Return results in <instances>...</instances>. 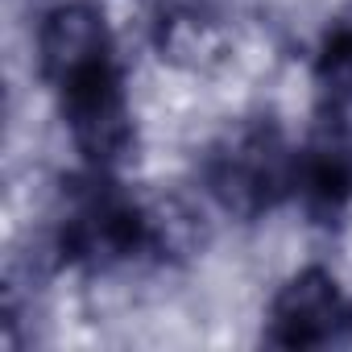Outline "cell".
Listing matches in <instances>:
<instances>
[{
	"instance_id": "cell-1",
	"label": "cell",
	"mask_w": 352,
	"mask_h": 352,
	"mask_svg": "<svg viewBox=\"0 0 352 352\" xmlns=\"http://www.w3.org/2000/svg\"><path fill=\"white\" fill-rule=\"evenodd\" d=\"M38 71L91 170H116L133 149V108L112 30L96 5L71 0L38 25Z\"/></svg>"
},
{
	"instance_id": "cell-2",
	"label": "cell",
	"mask_w": 352,
	"mask_h": 352,
	"mask_svg": "<svg viewBox=\"0 0 352 352\" xmlns=\"http://www.w3.org/2000/svg\"><path fill=\"white\" fill-rule=\"evenodd\" d=\"M54 249L63 265L87 274H112L162 257L157 220L112 179V170H91L63 195V216L54 228Z\"/></svg>"
},
{
	"instance_id": "cell-3",
	"label": "cell",
	"mask_w": 352,
	"mask_h": 352,
	"mask_svg": "<svg viewBox=\"0 0 352 352\" xmlns=\"http://www.w3.org/2000/svg\"><path fill=\"white\" fill-rule=\"evenodd\" d=\"M294 162L298 145L274 120H245L208 149L204 187L228 216L257 220L294 199Z\"/></svg>"
},
{
	"instance_id": "cell-4",
	"label": "cell",
	"mask_w": 352,
	"mask_h": 352,
	"mask_svg": "<svg viewBox=\"0 0 352 352\" xmlns=\"http://www.w3.org/2000/svg\"><path fill=\"white\" fill-rule=\"evenodd\" d=\"M352 340V298L344 286L311 265L298 270L270 302L265 315V344L274 348H331Z\"/></svg>"
},
{
	"instance_id": "cell-5",
	"label": "cell",
	"mask_w": 352,
	"mask_h": 352,
	"mask_svg": "<svg viewBox=\"0 0 352 352\" xmlns=\"http://www.w3.org/2000/svg\"><path fill=\"white\" fill-rule=\"evenodd\" d=\"M294 204L315 224H336L352 204V116L323 112L315 133L298 145Z\"/></svg>"
},
{
	"instance_id": "cell-6",
	"label": "cell",
	"mask_w": 352,
	"mask_h": 352,
	"mask_svg": "<svg viewBox=\"0 0 352 352\" xmlns=\"http://www.w3.org/2000/svg\"><path fill=\"white\" fill-rule=\"evenodd\" d=\"M315 87L319 108L352 116V21H340L327 30L319 54H315Z\"/></svg>"
}]
</instances>
